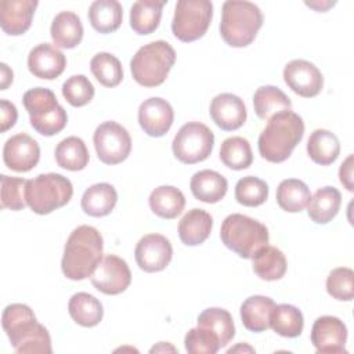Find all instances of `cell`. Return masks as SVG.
<instances>
[{"instance_id": "9a60e30c", "label": "cell", "mask_w": 354, "mask_h": 354, "mask_svg": "<svg viewBox=\"0 0 354 354\" xmlns=\"http://www.w3.org/2000/svg\"><path fill=\"white\" fill-rule=\"evenodd\" d=\"M347 328L344 322L332 315H322L317 318L311 328V343L317 353H346Z\"/></svg>"}, {"instance_id": "83f0119b", "label": "cell", "mask_w": 354, "mask_h": 354, "mask_svg": "<svg viewBox=\"0 0 354 354\" xmlns=\"http://www.w3.org/2000/svg\"><path fill=\"white\" fill-rule=\"evenodd\" d=\"M198 326L207 329L220 343L225 347L235 336V325L231 314L220 307H209L203 310L196 321Z\"/></svg>"}, {"instance_id": "8992f818", "label": "cell", "mask_w": 354, "mask_h": 354, "mask_svg": "<svg viewBox=\"0 0 354 354\" xmlns=\"http://www.w3.org/2000/svg\"><path fill=\"white\" fill-rule=\"evenodd\" d=\"M174 62V48L165 40H156L138 48L130 61V71L140 86L156 87L166 80Z\"/></svg>"}, {"instance_id": "7bdbcfd3", "label": "cell", "mask_w": 354, "mask_h": 354, "mask_svg": "<svg viewBox=\"0 0 354 354\" xmlns=\"http://www.w3.org/2000/svg\"><path fill=\"white\" fill-rule=\"evenodd\" d=\"M354 272L348 267L332 270L326 278V292L336 300L350 301L354 296Z\"/></svg>"}, {"instance_id": "bcb514c9", "label": "cell", "mask_w": 354, "mask_h": 354, "mask_svg": "<svg viewBox=\"0 0 354 354\" xmlns=\"http://www.w3.org/2000/svg\"><path fill=\"white\" fill-rule=\"evenodd\" d=\"M353 160H354V156L348 155L346 158V160L340 165V169H339L340 183L350 192H353V189H354V184H353V166L354 165H353Z\"/></svg>"}, {"instance_id": "f6af8a7d", "label": "cell", "mask_w": 354, "mask_h": 354, "mask_svg": "<svg viewBox=\"0 0 354 354\" xmlns=\"http://www.w3.org/2000/svg\"><path fill=\"white\" fill-rule=\"evenodd\" d=\"M18 118V112L17 108L12 102L7 101V100H0V123H1V133L7 131L8 129H11Z\"/></svg>"}, {"instance_id": "7c38bea8", "label": "cell", "mask_w": 354, "mask_h": 354, "mask_svg": "<svg viewBox=\"0 0 354 354\" xmlns=\"http://www.w3.org/2000/svg\"><path fill=\"white\" fill-rule=\"evenodd\" d=\"M90 278L97 290L113 296L129 288L131 282V272L122 257L116 254H106L102 257Z\"/></svg>"}, {"instance_id": "484cf974", "label": "cell", "mask_w": 354, "mask_h": 354, "mask_svg": "<svg viewBox=\"0 0 354 354\" xmlns=\"http://www.w3.org/2000/svg\"><path fill=\"white\" fill-rule=\"evenodd\" d=\"M68 311L71 318L80 326L91 328L98 325L104 317V308L101 301L86 292L75 293L69 303Z\"/></svg>"}, {"instance_id": "2e32d148", "label": "cell", "mask_w": 354, "mask_h": 354, "mask_svg": "<svg viewBox=\"0 0 354 354\" xmlns=\"http://www.w3.org/2000/svg\"><path fill=\"white\" fill-rule=\"evenodd\" d=\"M40 159V147L35 138L25 133L10 137L3 148L4 165L14 171H29Z\"/></svg>"}, {"instance_id": "4dcf8cb0", "label": "cell", "mask_w": 354, "mask_h": 354, "mask_svg": "<svg viewBox=\"0 0 354 354\" xmlns=\"http://www.w3.org/2000/svg\"><path fill=\"white\" fill-rule=\"evenodd\" d=\"M123 19L122 4L116 0H97L88 8V21L100 33H111L119 29Z\"/></svg>"}, {"instance_id": "d4e9b609", "label": "cell", "mask_w": 354, "mask_h": 354, "mask_svg": "<svg viewBox=\"0 0 354 354\" xmlns=\"http://www.w3.org/2000/svg\"><path fill=\"white\" fill-rule=\"evenodd\" d=\"M118 202V192L108 183H98L88 187L82 196V209L91 217L108 216Z\"/></svg>"}, {"instance_id": "4fadbf2b", "label": "cell", "mask_w": 354, "mask_h": 354, "mask_svg": "<svg viewBox=\"0 0 354 354\" xmlns=\"http://www.w3.org/2000/svg\"><path fill=\"white\" fill-rule=\"evenodd\" d=\"M134 257L142 271L159 272L171 261L173 248L166 236L160 234H147L137 242Z\"/></svg>"}, {"instance_id": "e0dca14e", "label": "cell", "mask_w": 354, "mask_h": 354, "mask_svg": "<svg viewBox=\"0 0 354 354\" xmlns=\"http://www.w3.org/2000/svg\"><path fill=\"white\" fill-rule=\"evenodd\" d=\"M174 120V111L171 105L160 98L151 97L141 102L138 108V123L144 133L151 137L165 136Z\"/></svg>"}, {"instance_id": "52a82bcc", "label": "cell", "mask_w": 354, "mask_h": 354, "mask_svg": "<svg viewBox=\"0 0 354 354\" xmlns=\"http://www.w3.org/2000/svg\"><path fill=\"white\" fill-rule=\"evenodd\" d=\"M22 102L29 113L30 126L39 134L50 137L65 129L68 123L66 111L58 104L55 94L50 88H30L24 94Z\"/></svg>"}, {"instance_id": "7402d4cb", "label": "cell", "mask_w": 354, "mask_h": 354, "mask_svg": "<svg viewBox=\"0 0 354 354\" xmlns=\"http://www.w3.org/2000/svg\"><path fill=\"white\" fill-rule=\"evenodd\" d=\"M192 195L205 203H217L221 201L228 189L227 178L214 170L196 171L189 183Z\"/></svg>"}, {"instance_id": "f1b7e54d", "label": "cell", "mask_w": 354, "mask_h": 354, "mask_svg": "<svg viewBox=\"0 0 354 354\" xmlns=\"http://www.w3.org/2000/svg\"><path fill=\"white\" fill-rule=\"evenodd\" d=\"M342 205V195L335 187H322L311 196L307 205L308 217L317 224L329 223Z\"/></svg>"}, {"instance_id": "ee69618b", "label": "cell", "mask_w": 354, "mask_h": 354, "mask_svg": "<svg viewBox=\"0 0 354 354\" xmlns=\"http://www.w3.org/2000/svg\"><path fill=\"white\" fill-rule=\"evenodd\" d=\"M184 344L191 354H216L221 348L218 340L207 329L198 325L187 332Z\"/></svg>"}, {"instance_id": "e575fe53", "label": "cell", "mask_w": 354, "mask_h": 354, "mask_svg": "<svg viewBox=\"0 0 354 354\" xmlns=\"http://www.w3.org/2000/svg\"><path fill=\"white\" fill-rule=\"evenodd\" d=\"M253 108L260 119L268 120L278 112L289 111L292 102L281 88L275 86H261L254 91Z\"/></svg>"}, {"instance_id": "ba28073f", "label": "cell", "mask_w": 354, "mask_h": 354, "mask_svg": "<svg viewBox=\"0 0 354 354\" xmlns=\"http://www.w3.org/2000/svg\"><path fill=\"white\" fill-rule=\"evenodd\" d=\"M73 195V185L69 178L58 173L39 174L28 180L25 199L36 214H48L65 206Z\"/></svg>"}, {"instance_id": "6da1fadb", "label": "cell", "mask_w": 354, "mask_h": 354, "mask_svg": "<svg viewBox=\"0 0 354 354\" xmlns=\"http://www.w3.org/2000/svg\"><path fill=\"white\" fill-rule=\"evenodd\" d=\"M1 324L17 353L50 354L53 351L48 330L37 322L29 306L22 303L8 304L3 311Z\"/></svg>"}, {"instance_id": "836d02e7", "label": "cell", "mask_w": 354, "mask_h": 354, "mask_svg": "<svg viewBox=\"0 0 354 354\" xmlns=\"http://www.w3.org/2000/svg\"><path fill=\"white\" fill-rule=\"evenodd\" d=\"M253 271L264 281H278L286 272L285 254L275 246L261 248L253 257Z\"/></svg>"}, {"instance_id": "30bf717a", "label": "cell", "mask_w": 354, "mask_h": 354, "mask_svg": "<svg viewBox=\"0 0 354 354\" xmlns=\"http://www.w3.org/2000/svg\"><path fill=\"white\" fill-rule=\"evenodd\" d=\"M213 145L214 134L206 124L201 122H188L181 126L174 136L171 149L180 162L195 165L209 158Z\"/></svg>"}, {"instance_id": "d6a6232c", "label": "cell", "mask_w": 354, "mask_h": 354, "mask_svg": "<svg viewBox=\"0 0 354 354\" xmlns=\"http://www.w3.org/2000/svg\"><path fill=\"white\" fill-rule=\"evenodd\" d=\"M55 162L59 167L79 171L83 170L88 165V151L84 141L79 137L71 136L64 138L55 147Z\"/></svg>"}, {"instance_id": "603a6c76", "label": "cell", "mask_w": 354, "mask_h": 354, "mask_svg": "<svg viewBox=\"0 0 354 354\" xmlns=\"http://www.w3.org/2000/svg\"><path fill=\"white\" fill-rule=\"evenodd\" d=\"M275 303L271 297L254 295L241 304V319L243 326L250 332H264L270 328V315Z\"/></svg>"}, {"instance_id": "1f68e13d", "label": "cell", "mask_w": 354, "mask_h": 354, "mask_svg": "<svg viewBox=\"0 0 354 354\" xmlns=\"http://www.w3.org/2000/svg\"><path fill=\"white\" fill-rule=\"evenodd\" d=\"M166 1L140 0L131 6L130 26L138 35H149L156 30L162 18V10Z\"/></svg>"}, {"instance_id": "5bb4252c", "label": "cell", "mask_w": 354, "mask_h": 354, "mask_svg": "<svg viewBox=\"0 0 354 354\" xmlns=\"http://www.w3.org/2000/svg\"><path fill=\"white\" fill-rule=\"evenodd\" d=\"M283 80L288 87L300 97L313 98L318 95L324 86L321 71L310 61L293 59L283 68Z\"/></svg>"}, {"instance_id": "3957f363", "label": "cell", "mask_w": 354, "mask_h": 354, "mask_svg": "<svg viewBox=\"0 0 354 354\" xmlns=\"http://www.w3.org/2000/svg\"><path fill=\"white\" fill-rule=\"evenodd\" d=\"M304 134L303 119L289 111L272 115L261 130L257 141L259 153L271 163L285 162L301 141Z\"/></svg>"}, {"instance_id": "8fae6325", "label": "cell", "mask_w": 354, "mask_h": 354, "mask_svg": "<svg viewBox=\"0 0 354 354\" xmlns=\"http://www.w3.org/2000/svg\"><path fill=\"white\" fill-rule=\"evenodd\" d=\"M93 142L98 159L105 165L122 163L131 151L129 131L113 120L104 122L95 129Z\"/></svg>"}, {"instance_id": "c3c4849f", "label": "cell", "mask_w": 354, "mask_h": 354, "mask_svg": "<svg viewBox=\"0 0 354 354\" xmlns=\"http://www.w3.org/2000/svg\"><path fill=\"white\" fill-rule=\"evenodd\" d=\"M159 351H177V350L173 346H170L165 342H160V343H158L156 346H153L151 348V353H159Z\"/></svg>"}, {"instance_id": "9c48e42d", "label": "cell", "mask_w": 354, "mask_h": 354, "mask_svg": "<svg viewBox=\"0 0 354 354\" xmlns=\"http://www.w3.org/2000/svg\"><path fill=\"white\" fill-rule=\"evenodd\" d=\"M213 18V3L209 0H180L174 7L171 21L173 35L184 41H195L201 39Z\"/></svg>"}, {"instance_id": "cb8c5ba5", "label": "cell", "mask_w": 354, "mask_h": 354, "mask_svg": "<svg viewBox=\"0 0 354 354\" xmlns=\"http://www.w3.org/2000/svg\"><path fill=\"white\" fill-rule=\"evenodd\" d=\"M50 33L55 47L75 48L83 39V25L77 14L61 11L53 19Z\"/></svg>"}, {"instance_id": "74e56055", "label": "cell", "mask_w": 354, "mask_h": 354, "mask_svg": "<svg viewBox=\"0 0 354 354\" xmlns=\"http://www.w3.org/2000/svg\"><path fill=\"white\" fill-rule=\"evenodd\" d=\"M220 160L232 170L248 169L253 162L249 141L239 136L225 138L220 147Z\"/></svg>"}, {"instance_id": "4316f807", "label": "cell", "mask_w": 354, "mask_h": 354, "mask_svg": "<svg viewBox=\"0 0 354 354\" xmlns=\"http://www.w3.org/2000/svg\"><path fill=\"white\" fill-rule=\"evenodd\" d=\"M307 153L317 165H332L340 153L339 138L329 130L317 129L307 140Z\"/></svg>"}, {"instance_id": "8d00e7d4", "label": "cell", "mask_w": 354, "mask_h": 354, "mask_svg": "<svg viewBox=\"0 0 354 354\" xmlns=\"http://www.w3.org/2000/svg\"><path fill=\"white\" fill-rule=\"evenodd\" d=\"M304 318L301 311L292 304H275L270 315V328L283 337L301 335Z\"/></svg>"}, {"instance_id": "b9f144b4", "label": "cell", "mask_w": 354, "mask_h": 354, "mask_svg": "<svg viewBox=\"0 0 354 354\" xmlns=\"http://www.w3.org/2000/svg\"><path fill=\"white\" fill-rule=\"evenodd\" d=\"M94 86L84 75H73L62 84V95L72 106H84L94 97Z\"/></svg>"}, {"instance_id": "277c9868", "label": "cell", "mask_w": 354, "mask_h": 354, "mask_svg": "<svg viewBox=\"0 0 354 354\" xmlns=\"http://www.w3.org/2000/svg\"><path fill=\"white\" fill-rule=\"evenodd\" d=\"M261 26L263 14L254 3L228 0L223 4L220 35L228 46H249Z\"/></svg>"}, {"instance_id": "f546056e", "label": "cell", "mask_w": 354, "mask_h": 354, "mask_svg": "<svg viewBox=\"0 0 354 354\" xmlns=\"http://www.w3.org/2000/svg\"><path fill=\"white\" fill-rule=\"evenodd\" d=\"M185 206L184 194L173 185H160L149 195L151 210L162 218H176L181 214Z\"/></svg>"}, {"instance_id": "5b68a950", "label": "cell", "mask_w": 354, "mask_h": 354, "mask_svg": "<svg viewBox=\"0 0 354 354\" xmlns=\"http://www.w3.org/2000/svg\"><path fill=\"white\" fill-rule=\"evenodd\" d=\"M223 243L243 259H252L261 248L268 245L267 227L241 213L227 216L220 228Z\"/></svg>"}, {"instance_id": "f35d334b", "label": "cell", "mask_w": 354, "mask_h": 354, "mask_svg": "<svg viewBox=\"0 0 354 354\" xmlns=\"http://www.w3.org/2000/svg\"><path fill=\"white\" fill-rule=\"evenodd\" d=\"M90 69L94 77L105 87H116L123 80L122 64L111 53L95 54L90 61Z\"/></svg>"}, {"instance_id": "44dd1931", "label": "cell", "mask_w": 354, "mask_h": 354, "mask_svg": "<svg viewBox=\"0 0 354 354\" xmlns=\"http://www.w3.org/2000/svg\"><path fill=\"white\" fill-rule=\"evenodd\" d=\"M213 227L212 216L203 209L188 210L178 223V236L187 246H196L203 243Z\"/></svg>"}, {"instance_id": "ffe728a7", "label": "cell", "mask_w": 354, "mask_h": 354, "mask_svg": "<svg viewBox=\"0 0 354 354\" xmlns=\"http://www.w3.org/2000/svg\"><path fill=\"white\" fill-rule=\"evenodd\" d=\"M36 0H3L0 3V26L4 33L19 36L25 33L37 7Z\"/></svg>"}, {"instance_id": "7a4b0ae2", "label": "cell", "mask_w": 354, "mask_h": 354, "mask_svg": "<svg viewBox=\"0 0 354 354\" xmlns=\"http://www.w3.org/2000/svg\"><path fill=\"white\" fill-rule=\"evenodd\" d=\"M104 239L91 225H79L66 239L61 270L72 281H82L93 275L102 260Z\"/></svg>"}, {"instance_id": "681fc988", "label": "cell", "mask_w": 354, "mask_h": 354, "mask_svg": "<svg viewBox=\"0 0 354 354\" xmlns=\"http://www.w3.org/2000/svg\"><path fill=\"white\" fill-rule=\"evenodd\" d=\"M236 351H248V353H254V348H252L248 344H238L235 347H231L227 353L231 354V353H236Z\"/></svg>"}, {"instance_id": "d590c367", "label": "cell", "mask_w": 354, "mask_h": 354, "mask_svg": "<svg viewBox=\"0 0 354 354\" xmlns=\"http://www.w3.org/2000/svg\"><path fill=\"white\" fill-rule=\"evenodd\" d=\"M311 192L307 184L297 178L282 180L277 188V202L279 207L289 213L301 212L307 207Z\"/></svg>"}, {"instance_id": "d6986e66", "label": "cell", "mask_w": 354, "mask_h": 354, "mask_svg": "<svg viewBox=\"0 0 354 354\" xmlns=\"http://www.w3.org/2000/svg\"><path fill=\"white\" fill-rule=\"evenodd\" d=\"M65 66L64 53L50 43H41L29 51L28 69L39 79L53 80L65 71Z\"/></svg>"}, {"instance_id": "7dc6e473", "label": "cell", "mask_w": 354, "mask_h": 354, "mask_svg": "<svg viewBox=\"0 0 354 354\" xmlns=\"http://www.w3.org/2000/svg\"><path fill=\"white\" fill-rule=\"evenodd\" d=\"M0 69H1V90H6L12 83V71L4 62L0 65Z\"/></svg>"}, {"instance_id": "ab89813d", "label": "cell", "mask_w": 354, "mask_h": 354, "mask_svg": "<svg viewBox=\"0 0 354 354\" xmlns=\"http://www.w3.org/2000/svg\"><path fill=\"white\" fill-rule=\"evenodd\" d=\"M268 198V185L259 177L246 176L238 180L235 185V199L238 203L256 207L263 205Z\"/></svg>"}, {"instance_id": "ac0fdd59", "label": "cell", "mask_w": 354, "mask_h": 354, "mask_svg": "<svg viewBox=\"0 0 354 354\" xmlns=\"http://www.w3.org/2000/svg\"><path fill=\"white\" fill-rule=\"evenodd\" d=\"M209 113L213 122L225 131L242 127L248 116L242 98L231 93H221L216 95L210 102Z\"/></svg>"}, {"instance_id": "60d3db41", "label": "cell", "mask_w": 354, "mask_h": 354, "mask_svg": "<svg viewBox=\"0 0 354 354\" xmlns=\"http://www.w3.org/2000/svg\"><path fill=\"white\" fill-rule=\"evenodd\" d=\"M1 183V209L22 210L28 203L25 199V188L28 180L21 177L0 176Z\"/></svg>"}]
</instances>
